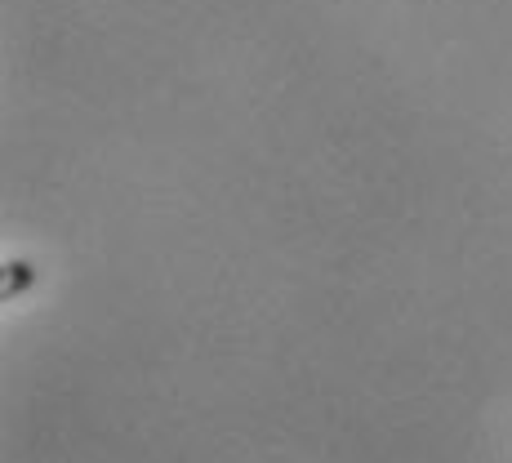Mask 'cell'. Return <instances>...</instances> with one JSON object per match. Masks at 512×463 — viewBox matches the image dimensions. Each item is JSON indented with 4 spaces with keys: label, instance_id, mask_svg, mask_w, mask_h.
Listing matches in <instances>:
<instances>
[{
    "label": "cell",
    "instance_id": "cell-1",
    "mask_svg": "<svg viewBox=\"0 0 512 463\" xmlns=\"http://www.w3.org/2000/svg\"><path fill=\"white\" fill-rule=\"evenodd\" d=\"M36 277H41V272H36L27 259H9L5 263V277H0V299H5V303L23 299V294L36 285Z\"/></svg>",
    "mask_w": 512,
    "mask_h": 463
}]
</instances>
